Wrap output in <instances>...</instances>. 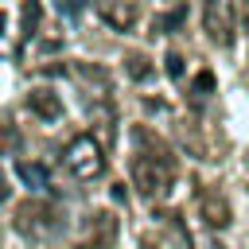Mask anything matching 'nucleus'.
I'll return each mask as SVG.
<instances>
[{"mask_svg":"<svg viewBox=\"0 0 249 249\" xmlns=\"http://www.w3.org/2000/svg\"><path fill=\"white\" fill-rule=\"evenodd\" d=\"M39 19H43V4H39V0H23V39L35 35Z\"/></svg>","mask_w":249,"mask_h":249,"instance_id":"11","label":"nucleus"},{"mask_svg":"<svg viewBox=\"0 0 249 249\" xmlns=\"http://www.w3.org/2000/svg\"><path fill=\"white\" fill-rule=\"evenodd\" d=\"M101 19L113 31H132L140 19V4L136 0H101Z\"/></svg>","mask_w":249,"mask_h":249,"instance_id":"7","label":"nucleus"},{"mask_svg":"<svg viewBox=\"0 0 249 249\" xmlns=\"http://www.w3.org/2000/svg\"><path fill=\"white\" fill-rule=\"evenodd\" d=\"M16 171H19V179H23L31 191H43V187H47V167H43V163H35V160H19Z\"/></svg>","mask_w":249,"mask_h":249,"instance_id":"10","label":"nucleus"},{"mask_svg":"<svg viewBox=\"0 0 249 249\" xmlns=\"http://www.w3.org/2000/svg\"><path fill=\"white\" fill-rule=\"evenodd\" d=\"M0 31H4V12H0Z\"/></svg>","mask_w":249,"mask_h":249,"instance_id":"19","label":"nucleus"},{"mask_svg":"<svg viewBox=\"0 0 249 249\" xmlns=\"http://www.w3.org/2000/svg\"><path fill=\"white\" fill-rule=\"evenodd\" d=\"M241 23H245V35H249V0H241Z\"/></svg>","mask_w":249,"mask_h":249,"instance_id":"17","label":"nucleus"},{"mask_svg":"<svg viewBox=\"0 0 249 249\" xmlns=\"http://www.w3.org/2000/svg\"><path fill=\"white\" fill-rule=\"evenodd\" d=\"M89 237H93V245H109V241L117 237V218H113L109 210L89 214Z\"/></svg>","mask_w":249,"mask_h":249,"instance_id":"9","label":"nucleus"},{"mask_svg":"<svg viewBox=\"0 0 249 249\" xmlns=\"http://www.w3.org/2000/svg\"><path fill=\"white\" fill-rule=\"evenodd\" d=\"M89 124H93L89 136H93L101 148H113V140H117V109H113L105 97L89 105Z\"/></svg>","mask_w":249,"mask_h":249,"instance_id":"6","label":"nucleus"},{"mask_svg":"<svg viewBox=\"0 0 249 249\" xmlns=\"http://www.w3.org/2000/svg\"><path fill=\"white\" fill-rule=\"evenodd\" d=\"M54 206L43 202V198H27L16 206V230L27 233V237H39V233H51L54 230Z\"/></svg>","mask_w":249,"mask_h":249,"instance_id":"4","label":"nucleus"},{"mask_svg":"<svg viewBox=\"0 0 249 249\" xmlns=\"http://www.w3.org/2000/svg\"><path fill=\"white\" fill-rule=\"evenodd\" d=\"M62 160H66V171L74 175V179H82V183H93V179H101L105 175V148L89 136V132H82V136H74L70 144H66V152H62Z\"/></svg>","mask_w":249,"mask_h":249,"instance_id":"1","label":"nucleus"},{"mask_svg":"<svg viewBox=\"0 0 249 249\" xmlns=\"http://www.w3.org/2000/svg\"><path fill=\"white\" fill-rule=\"evenodd\" d=\"M132 187L144 198H163L171 191V160L167 156H156V152L132 156Z\"/></svg>","mask_w":249,"mask_h":249,"instance_id":"2","label":"nucleus"},{"mask_svg":"<svg viewBox=\"0 0 249 249\" xmlns=\"http://www.w3.org/2000/svg\"><path fill=\"white\" fill-rule=\"evenodd\" d=\"M214 86H218V82H214V74H210V70H198V74H195V82H191V89H195L198 97L214 93Z\"/></svg>","mask_w":249,"mask_h":249,"instance_id":"14","label":"nucleus"},{"mask_svg":"<svg viewBox=\"0 0 249 249\" xmlns=\"http://www.w3.org/2000/svg\"><path fill=\"white\" fill-rule=\"evenodd\" d=\"M27 109H31L35 117H43V121H58V117H62V97H58L54 89L39 86V89L27 93Z\"/></svg>","mask_w":249,"mask_h":249,"instance_id":"8","label":"nucleus"},{"mask_svg":"<svg viewBox=\"0 0 249 249\" xmlns=\"http://www.w3.org/2000/svg\"><path fill=\"white\" fill-rule=\"evenodd\" d=\"M179 19H183V8H175L171 16H156V19H152V31H167V27H175Z\"/></svg>","mask_w":249,"mask_h":249,"instance_id":"16","label":"nucleus"},{"mask_svg":"<svg viewBox=\"0 0 249 249\" xmlns=\"http://www.w3.org/2000/svg\"><path fill=\"white\" fill-rule=\"evenodd\" d=\"M198 218L210 226V230H226L233 222V210H230V198L218 191V187H206L198 195Z\"/></svg>","mask_w":249,"mask_h":249,"instance_id":"5","label":"nucleus"},{"mask_svg":"<svg viewBox=\"0 0 249 249\" xmlns=\"http://www.w3.org/2000/svg\"><path fill=\"white\" fill-rule=\"evenodd\" d=\"M202 31L210 35V43L230 47L233 31H237V4L233 0H202Z\"/></svg>","mask_w":249,"mask_h":249,"instance_id":"3","label":"nucleus"},{"mask_svg":"<svg viewBox=\"0 0 249 249\" xmlns=\"http://www.w3.org/2000/svg\"><path fill=\"white\" fill-rule=\"evenodd\" d=\"M19 148V128L12 121H0V156H12Z\"/></svg>","mask_w":249,"mask_h":249,"instance_id":"12","label":"nucleus"},{"mask_svg":"<svg viewBox=\"0 0 249 249\" xmlns=\"http://www.w3.org/2000/svg\"><path fill=\"white\" fill-rule=\"evenodd\" d=\"M4 198H8V179L0 175V202H4Z\"/></svg>","mask_w":249,"mask_h":249,"instance_id":"18","label":"nucleus"},{"mask_svg":"<svg viewBox=\"0 0 249 249\" xmlns=\"http://www.w3.org/2000/svg\"><path fill=\"white\" fill-rule=\"evenodd\" d=\"M163 62H167V74H171V78L179 82V78H183V54H179V51L171 47V51L163 54Z\"/></svg>","mask_w":249,"mask_h":249,"instance_id":"15","label":"nucleus"},{"mask_svg":"<svg viewBox=\"0 0 249 249\" xmlns=\"http://www.w3.org/2000/svg\"><path fill=\"white\" fill-rule=\"evenodd\" d=\"M124 70H128L132 82H144V78L152 74V62H148L144 54H128V58H124Z\"/></svg>","mask_w":249,"mask_h":249,"instance_id":"13","label":"nucleus"}]
</instances>
